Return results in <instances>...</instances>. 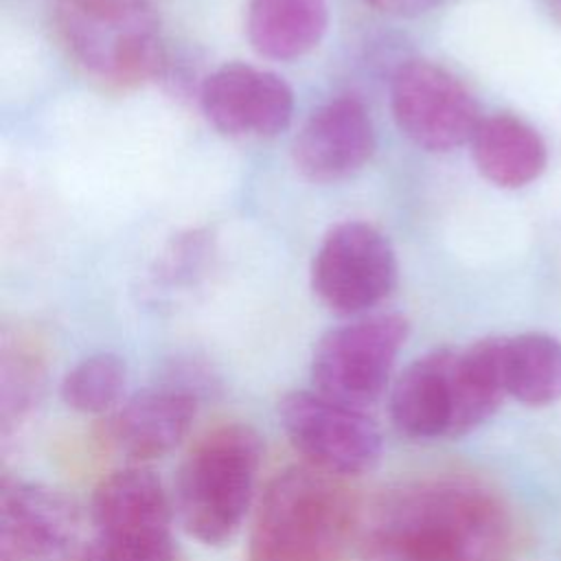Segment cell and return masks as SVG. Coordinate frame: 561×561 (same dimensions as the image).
<instances>
[{"label":"cell","mask_w":561,"mask_h":561,"mask_svg":"<svg viewBox=\"0 0 561 561\" xmlns=\"http://www.w3.org/2000/svg\"><path fill=\"white\" fill-rule=\"evenodd\" d=\"M557 20H561V0H543Z\"/></svg>","instance_id":"603a6c76"},{"label":"cell","mask_w":561,"mask_h":561,"mask_svg":"<svg viewBox=\"0 0 561 561\" xmlns=\"http://www.w3.org/2000/svg\"><path fill=\"white\" fill-rule=\"evenodd\" d=\"M53 22L72 61L103 85L134 88L162 66L149 0H55Z\"/></svg>","instance_id":"277c9868"},{"label":"cell","mask_w":561,"mask_h":561,"mask_svg":"<svg viewBox=\"0 0 561 561\" xmlns=\"http://www.w3.org/2000/svg\"><path fill=\"white\" fill-rule=\"evenodd\" d=\"M375 149V129L364 103L335 96L316 107L294 138V162L313 182H335L359 171Z\"/></svg>","instance_id":"8fae6325"},{"label":"cell","mask_w":561,"mask_h":561,"mask_svg":"<svg viewBox=\"0 0 561 561\" xmlns=\"http://www.w3.org/2000/svg\"><path fill=\"white\" fill-rule=\"evenodd\" d=\"M394 285V250L383 232L364 221H342L331 228L311 263V289L316 298L340 316L368 311Z\"/></svg>","instance_id":"52a82bcc"},{"label":"cell","mask_w":561,"mask_h":561,"mask_svg":"<svg viewBox=\"0 0 561 561\" xmlns=\"http://www.w3.org/2000/svg\"><path fill=\"white\" fill-rule=\"evenodd\" d=\"M478 171L502 188H519L541 175L548 149L539 131L513 114H493L480 121L471 138Z\"/></svg>","instance_id":"9a60e30c"},{"label":"cell","mask_w":561,"mask_h":561,"mask_svg":"<svg viewBox=\"0 0 561 561\" xmlns=\"http://www.w3.org/2000/svg\"><path fill=\"white\" fill-rule=\"evenodd\" d=\"M127 366L114 353H94L77 362L61 379V401L81 414L114 412L125 401Z\"/></svg>","instance_id":"d6986e66"},{"label":"cell","mask_w":561,"mask_h":561,"mask_svg":"<svg viewBox=\"0 0 561 561\" xmlns=\"http://www.w3.org/2000/svg\"><path fill=\"white\" fill-rule=\"evenodd\" d=\"M79 537V511L61 491L26 480H4L0 491L2 559L53 561Z\"/></svg>","instance_id":"30bf717a"},{"label":"cell","mask_w":561,"mask_h":561,"mask_svg":"<svg viewBox=\"0 0 561 561\" xmlns=\"http://www.w3.org/2000/svg\"><path fill=\"white\" fill-rule=\"evenodd\" d=\"M42 362L22 342L2 348V434L9 438L31 410L42 390Z\"/></svg>","instance_id":"ffe728a7"},{"label":"cell","mask_w":561,"mask_h":561,"mask_svg":"<svg viewBox=\"0 0 561 561\" xmlns=\"http://www.w3.org/2000/svg\"><path fill=\"white\" fill-rule=\"evenodd\" d=\"M451 390V438H460L486 423L506 399L502 377V337H484L467 348H454Z\"/></svg>","instance_id":"2e32d148"},{"label":"cell","mask_w":561,"mask_h":561,"mask_svg":"<svg viewBox=\"0 0 561 561\" xmlns=\"http://www.w3.org/2000/svg\"><path fill=\"white\" fill-rule=\"evenodd\" d=\"M366 2L390 15H416L432 9L440 0H366Z\"/></svg>","instance_id":"7402d4cb"},{"label":"cell","mask_w":561,"mask_h":561,"mask_svg":"<svg viewBox=\"0 0 561 561\" xmlns=\"http://www.w3.org/2000/svg\"><path fill=\"white\" fill-rule=\"evenodd\" d=\"M511 519L500 500L465 480H421L377 502L364 526L368 561H500Z\"/></svg>","instance_id":"6da1fadb"},{"label":"cell","mask_w":561,"mask_h":561,"mask_svg":"<svg viewBox=\"0 0 561 561\" xmlns=\"http://www.w3.org/2000/svg\"><path fill=\"white\" fill-rule=\"evenodd\" d=\"M327 24V0H250L245 31L259 55L296 59L318 46Z\"/></svg>","instance_id":"e0dca14e"},{"label":"cell","mask_w":561,"mask_h":561,"mask_svg":"<svg viewBox=\"0 0 561 561\" xmlns=\"http://www.w3.org/2000/svg\"><path fill=\"white\" fill-rule=\"evenodd\" d=\"M280 427L305 462L333 478L370 471L383 449L381 430L359 408L316 390L287 392L278 403Z\"/></svg>","instance_id":"8992f818"},{"label":"cell","mask_w":561,"mask_h":561,"mask_svg":"<svg viewBox=\"0 0 561 561\" xmlns=\"http://www.w3.org/2000/svg\"><path fill=\"white\" fill-rule=\"evenodd\" d=\"M197 394L182 383H164L125 399L110 419L114 447L134 460H153L173 451L197 416Z\"/></svg>","instance_id":"7c38bea8"},{"label":"cell","mask_w":561,"mask_h":561,"mask_svg":"<svg viewBox=\"0 0 561 561\" xmlns=\"http://www.w3.org/2000/svg\"><path fill=\"white\" fill-rule=\"evenodd\" d=\"M506 397L541 408L561 399V340L548 333L502 337Z\"/></svg>","instance_id":"ac0fdd59"},{"label":"cell","mask_w":561,"mask_h":561,"mask_svg":"<svg viewBox=\"0 0 561 561\" xmlns=\"http://www.w3.org/2000/svg\"><path fill=\"white\" fill-rule=\"evenodd\" d=\"M90 515L99 535H171L175 511L153 471L125 467L96 484Z\"/></svg>","instance_id":"5bb4252c"},{"label":"cell","mask_w":561,"mask_h":561,"mask_svg":"<svg viewBox=\"0 0 561 561\" xmlns=\"http://www.w3.org/2000/svg\"><path fill=\"white\" fill-rule=\"evenodd\" d=\"M410 324L401 313H379L327 331L311 355L313 390L364 410L386 386Z\"/></svg>","instance_id":"5b68a950"},{"label":"cell","mask_w":561,"mask_h":561,"mask_svg":"<svg viewBox=\"0 0 561 561\" xmlns=\"http://www.w3.org/2000/svg\"><path fill=\"white\" fill-rule=\"evenodd\" d=\"M263 445L243 423L215 427L182 460L173 484L180 526L206 546L230 541L254 500Z\"/></svg>","instance_id":"3957f363"},{"label":"cell","mask_w":561,"mask_h":561,"mask_svg":"<svg viewBox=\"0 0 561 561\" xmlns=\"http://www.w3.org/2000/svg\"><path fill=\"white\" fill-rule=\"evenodd\" d=\"M399 129L427 151H451L471 142L482 116L471 92L432 61H408L390 88Z\"/></svg>","instance_id":"ba28073f"},{"label":"cell","mask_w":561,"mask_h":561,"mask_svg":"<svg viewBox=\"0 0 561 561\" xmlns=\"http://www.w3.org/2000/svg\"><path fill=\"white\" fill-rule=\"evenodd\" d=\"M353 502L340 478L289 467L265 486L248 539V561H344Z\"/></svg>","instance_id":"7a4b0ae2"},{"label":"cell","mask_w":561,"mask_h":561,"mask_svg":"<svg viewBox=\"0 0 561 561\" xmlns=\"http://www.w3.org/2000/svg\"><path fill=\"white\" fill-rule=\"evenodd\" d=\"M79 561H178L173 535H99Z\"/></svg>","instance_id":"44dd1931"},{"label":"cell","mask_w":561,"mask_h":561,"mask_svg":"<svg viewBox=\"0 0 561 561\" xmlns=\"http://www.w3.org/2000/svg\"><path fill=\"white\" fill-rule=\"evenodd\" d=\"M199 101L219 131L239 138H272L294 114L291 88L278 75L245 64H226L210 72Z\"/></svg>","instance_id":"9c48e42d"},{"label":"cell","mask_w":561,"mask_h":561,"mask_svg":"<svg viewBox=\"0 0 561 561\" xmlns=\"http://www.w3.org/2000/svg\"><path fill=\"white\" fill-rule=\"evenodd\" d=\"M454 348H436L403 368L390 390V421L410 440L451 438Z\"/></svg>","instance_id":"4fadbf2b"}]
</instances>
